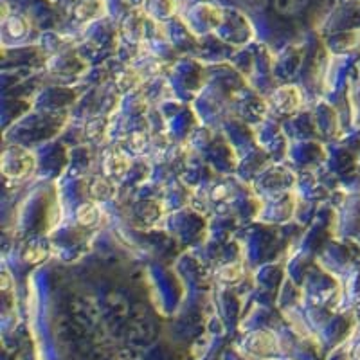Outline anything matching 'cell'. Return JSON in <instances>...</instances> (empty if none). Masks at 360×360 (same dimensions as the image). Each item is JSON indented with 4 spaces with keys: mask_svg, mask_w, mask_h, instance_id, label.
Returning a JSON list of instances; mask_svg holds the SVG:
<instances>
[{
    "mask_svg": "<svg viewBox=\"0 0 360 360\" xmlns=\"http://www.w3.org/2000/svg\"><path fill=\"white\" fill-rule=\"evenodd\" d=\"M99 218V213L98 209L94 207V205L90 204H83L82 207L78 209V220L82 221L83 225H92L96 224Z\"/></svg>",
    "mask_w": 360,
    "mask_h": 360,
    "instance_id": "2",
    "label": "cell"
},
{
    "mask_svg": "<svg viewBox=\"0 0 360 360\" xmlns=\"http://www.w3.org/2000/svg\"><path fill=\"white\" fill-rule=\"evenodd\" d=\"M225 270H227V279H234L240 274V269H238V266H225Z\"/></svg>",
    "mask_w": 360,
    "mask_h": 360,
    "instance_id": "5",
    "label": "cell"
},
{
    "mask_svg": "<svg viewBox=\"0 0 360 360\" xmlns=\"http://www.w3.org/2000/svg\"><path fill=\"white\" fill-rule=\"evenodd\" d=\"M45 258H47V250L41 245H31L25 250V259H29L31 263H38Z\"/></svg>",
    "mask_w": 360,
    "mask_h": 360,
    "instance_id": "3",
    "label": "cell"
},
{
    "mask_svg": "<svg viewBox=\"0 0 360 360\" xmlns=\"http://www.w3.org/2000/svg\"><path fill=\"white\" fill-rule=\"evenodd\" d=\"M33 157L31 153L22 150V148H9L6 150L4 159H2V169L8 176H13V179H18V176L27 175L31 169H33Z\"/></svg>",
    "mask_w": 360,
    "mask_h": 360,
    "instance_id": "1",
    "label": "cell"
},
{
    "mask_svg": "<svg viewBox=\"0 0 360 360\" xmlns=\"http://www.w3.org/2000/svg\"><path fill=\"white\" fill-rule=\"evenodd\" d=\"M92 193H94L98 198H101V197L105 198L112 193V186L108 184L107 180H98V182H96V186H94V189H92Z\"/></svg>",
    "mask_w": 360,
    "mask_h": 360,
    "instance_id": "4",
    "label": "cell"
}]
</instances>
